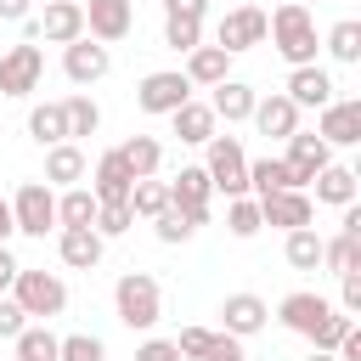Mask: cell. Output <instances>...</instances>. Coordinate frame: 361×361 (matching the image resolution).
<instances>
[{
	"label": "cell",
	"mask_w": 361,
	"mask_h": 361,
	"mask_svg": "<svg viewBox=\"0 0 361 361\" xmlns=\"http://www.w3.org/2000/svg\"><path fill=\"white\" fill-rule=\"evenodd\" d=\"M265 39L276 45V56H282L288 68H310L316 51H322V39H316V17H310L299 0H282V6L265 17Z\"/></svg>",
	"instance_id": "6da1fadb"
},
{
	"label": "cell",
	"mask_w": 361,
	"mask_h": 361,
	"mask_svg": "<svg viewBox=\"0 0 361 361\" xmlns=\"http://www.w3.org/2000/svg\"><path fill=\"white\" fill-rule=\"evenodd\" d=\"M113 316H118L130 333L158 327V316H164V288H158V276H152V271H124V276L113 282Z\"/></svg>",
	"instance_id": "7a4b0ae2"
},
{
	"label": "cell",
	"mask_w": 361,
	"mask_h": 361,
	"mask_svg": "<svg viewBox=\"0 0 361 361\" xmlns=\"http://www.w3.org/2000/svg\"><path fill=\"white\" fill-rule=\"evenodd\" d=\"M203 175L226 197H248V152L237 135H209L203 141Z\"/></svg>",
	"instance_id": "3957f363"
},
{
	"label": "cell",
	"mask_w": 361,
	"mask_h": 361,
	"mask_svg": "<svg viewBox=\"0 0 361 361\" xmlns=\"http://www.w3.org/2000/svg\"><path fill=\"white\" fill-rule=\"evenodd\" d=\"M11 299L23 305V316H34V322H51V316H62L68 310V282L56 276V271H17V282H11Z\"/></svg>",
	"instance_id": "277c9868"
},
{
	"label": "cell",
	"mask_w": 361,
	"mask_h": 361,
	"mask_svg": "<svg viewBox=\"0 0 361 361\" xmlns=\"http://www.w3.org/2000/svg\"><path fill=\"white\" fill-rule=\"evenodd\" d=\"M186 102H192V85H186L180 68H158V73H147V79L135 85V107L152 113V118H169V113L186 107Z\"/></svg>",
	"instance_id": "5b68a950"
},
{
	"label": "cell",
	"mask_w": 361,
	"mask_h": 361,
	"mask_svg": "<svg viewBox=\"0 0 361 361\" xmlns=\"http://www.w3.org/2000/svg\"><path fill=\"white\" fill-rule=\"evenodd\" d=\"M11 220H17L23 237H45V231H56V192H51L45 180H23L17 197H11Z\"/></svg>",
	"instance_id": "8992f818"
},
{
	"label": "cell",
	"mask_w": 361,
	"mask_h": 361,
	"mask_svg": "<svg viewBox=\"0 0 361 361\" xmlns=\"http://www.w3.org/2000/svg\"><path fill=\"white\" fill-rule=\"evenodd\" d=\"M39 79H45V51L39 45H6L0 51V96H28V90H39Z\"/></svg>",
	"instance_id": "52a82bcc"
},
{
	"label": "cell",
	"mask_w": 361,
	"mask_h": 361,
	"mask_svg": "<svg viewBox=\"0 0 361 361\" xmlns=\"http://www.w3.org/2000/svg\"><path fill=\"white\" fill-rule=\"evenodd\" d=\"M85 34L96 45H118L135 34V0H85Z\"/></svg>",
	"instance_id": "ba28073f"
},
{
	"label": "cell",
	"mask_w": 361,
	"mask_h": 361,
	"mask_svg": "<svg viewBox=\"0 0 361 361\" xmlns=\"http://www.w3.org/2000/svg\"><path fill=\"white\" fill-rule=\"evenodd\" d=\"M282 164H288L293 186L305 192V186H310V180H316L327 164H333V147H327L316 130H293V135H288V152H282Z\"/></svg>",
	"instance_id": "9c48e42d"
},
{
	"label": "cell",
	"mask_w": 361,
	"mask_h": 361,
	"mask_svg": "<svg viewBox=\"0 0 361 361\" xmlns=\"http://www.w3.org/2000/svg\"><path fill=\"white\" fill-rule=\"evenodd\" d=\"M28 39H51V45H73V39H85V6L45 0V11L28 23Z\"/></svg>",
	"instance_id": "30bf717a"
},
{
	"label": "cell",
	"mask_w": 361,
	"mask_h": 361,
	"mask_svg": "<svg viewBox=\"0 0 361 361\" xmlns=\"http://www.w3.org/2000/svg\"><path fill=\"white\" fill-rule=\"evenodd\" d=\"M214 45H220L226 56L265 45V11H259V6H237V11H226L220 28H214Z\"/></svg>",
	"instance_id": "8fae6325"
},
{
	"label": "cell",
	"mask_w": 361,
	"mask_h": 361,
	"mask_svg": "<svg viewBox=\"0 0 361 361\" xmlns=\"http://www.w3.org/2000/svg\"><path fill=\"white\" fill-rule=\"evenodd\" d=\"M316 135L327 147H361V102L355 96H333L316 113Z\"/></svg>",
	"instance_id": "7c38bea8"
},
{
	"label": "cell",
	"mask_w": 361,
	"mask_h": 361,
	"mask_svg": "<svg viewBox=\"0 0 361 361\" xmlns=\"http://www.w3.org/2000/svg\"><path fill=\"white\" fill-rule=\"evenodd\" d=\"M338 305L333 299H322V293H310V288H299V293H288L282 305H276V322L288 327V333H299V338H310L327 316H333Z\"/></svg>",
	"instance_id": "4fadbf2b"
},
{
	"label": "cell",
	"mask_w": 361,
	"mask_h": 361,
	"mask_svg": "<svg viewBox=\"0 0 361 361\" xmlns=\"http://www.w3.org/2000/svg\"><path fill=\"white\" fill-rule=\"evenodd\" d=\"M265 322H271V305H265L259 293H226V305H220V333L254 338V333H265Z\"/></svg>",
	"instance_id": "5bb4252c"
},
{
	"label": "cell",
	"mask_w": 361,
	"mask_h": 361,
	"mask_svg": "<svg viewBox=\"0 0 361 361\" xmlns=\"http://www.w3.org/2000/svg\"><path fill=\"white\" fill-rule=\"evenodd\" d=\"M107 68H113V51L96 45L90 34L73 39V45H62V73H68L73 85H96V79H107Z\"/></svg>",
	"instance_id": "9a60e30c"
},
{
	"label": "cell",
	"mask_w": 361,
	"mask_h": 361,
	"mask_svg": "<svg viewBox=\"0 0 361 361\" xmlns=\"http://www.w3.org/2000/svg\"><path fill=\"white\" fill-rule=\"evenodd\" d=\"M259 203V226H282V231H299L316 220V203L310 192H271V197H254Z\"/></svg>",
	"instance_id": "2e32d148"
},
{
	"label": "cell",
	"mask_w": 361,
	"mask_h": 361,
	"mask_svg": "<svg viewBox=\"0 0 361 361\" xmlns=\"http://www.w3.org/2000/svg\"><path fill=\"white\" fill-rule=\"evenodd\" d=\"M282 96H288L299 113H305V107L322 113V107L333 102V73H327L322 62H310V68H288V90H282Z\"/></svg>",
	"instance_id": "e0dca14e"
},
{
	"label": "cell",
	"mask_w": 361,
	"mask_h": 361,
	"mask_svg": "<svg viewBox=\"0 0 361 361\" xmlns=\"http://www.w3.org/2000/svg\"><path fill=\"white\" fill-rule=\"evenodd\" d=\"M130 186H135V175L124 169L118 147H113V152H102V158H96V169H90V197H96V203H130Z\"/></svg>",
	"instance_id": "ac0fdd59"
},
{
	"label": "cell",
	"mask_w": 361,
	"mask_h": 361,
	"mask_svg": "<svg viewBox=\"0 0 361 361\" xmlns=\"http://www.w3.org/2000/svg\"><path fill=\"white\" fill-rule=\"evenodd\" d=\"M102 254H107V243H102L90 226H68V231H56V259H62L68 271H96Z\"/></svg>",
	"instance_id": "d6986e66"
},
{
	"label": "cell",
	"mask_w": 361,
	"mask_h": 361,
	"mask_svg": "<svg viewBox=\"0 0 361 361\" xmlns=\"http://www.w3.org/2000/svg\"><path fill=\"white\" fill-rule=\"evenodd\" d=\"M248 118H254V130H259V135H271V141H288V135L299 130V107H293V102H288L282 90H271V96H259Z\"/></svg>",
	"instance_id": "ffe728a7"
},
{
	"label": "cell",
	"mask_w": 361,
	"mask_h": 361,
	"mask_svg": "<svg viewBox=\"0 0 361 361\" xmlns=\"http://www.w3.org/2000/svg\"><path fill=\"white\" fill-rule=\"evenodd\" d=\"M90 175V164H85V147L79 141H56V147H45V186L56 192H68V186H79Z\"/></svg>",
	"instance_id": "44dd1931"
},
{
	"label": "cell",
	"mask_w": 361,
	"mask_h": 361,
	"mask_svg": "<svg viewBox=\"0 0 361 361\" xmlns=\"http://www.w3.org/2000/svg\"><path fill=\"white\" fill-rule=\"evenodd\" d=\"M180 73H186L192 90H197V85L214 90L220 79H231V56H226L220 45H197V51H186V68H180Z\"/></svg>",
	"instance_id": "7402d4cb"
},
{
	"label": "cell",
	"mask_w": 361,
	"mask_h": 361,
	"mask_svg": "<svg viewBox=\"0 0 361 361\" xmlns=\"http://www.w3.org/2000/svg\"><path fill=\"white\" fill-rule=\"evenodd\" d=\"M254 102H259V90H254V85H243V79H220V85H214V96H209V113H214V118H226V124H243V118L254 113Z\"/></svg>",
	"instance_id": "603a6c76"
},
{
	"label": "cell",
	"mask_w": 361,
	"mask_h": 361,
	"mask_svg": "<svg viewBox=\"0 0 361 361\" xmlns=\"http://www.w3.org/2000/svg\"><path fill=\"white\" fill-rule=\"evenodd\" d=\"M169 130H175L186 147H203L209 135H220V118L209 113V102H197V96H192L186 107H175V113H169Z\"/></svg>",
	"instance_id": "cb8c5ba5"
},
{
	"label": "cell",
	"mask_w": 361,
	"mask_h": 361,
	"mask_svg": "<svg viewBox=\"0 0 361 361\" xmlns=\"http://www.w3.org/2000/svg\"><path fill=\"white\" fill-rule=\"evenodd\" d=\"M164 186H169V209H209V197H214L203 164H186V169H180L175 180H164Z\"/></svg>",
	"instance_id": "d4e9b609"
},
{
	"label": "cell",
	"mask_w": 361,
	"mask_h": 361,
	"mask_svg": "<svg viewBox=\"0 0 361 361\" xmlns=\"http://www.w3.org/2000/svg\"><path fill=\"white\" fill-rule=\"evenodd\" d=\"M118 158H124V169H130L135 180H152V175L164 169V141H158V135H130V141L118 147Z\"/></svg>",
	"instance_id": "484cf974"
},
{
	"label": "cell",
	"mask_w": 361,
	"mask_h": 361,
	"mask_svg": "<svg viewBox=\"0 0 361 361\" xmlns=\"http://www.w3.org/2000/svg\"><path fill=\"white\" fill-rule=\"evenodd\" d=\"M197 226H209V209H164V214L152 220V237L175 248V243H192Z\"/></svg>",
	"instance_id": "4316f807"
},
{
	"label": "cell",
	"mask_w": 361,
	"mask_h": 361,
	"mask_svg": "<svg viewBox=\"0 0 361 361\" xmlns=\"http://www.w3.org/2000/svg\"><path fill=\"white\" fill-rule=\"evenodd\" d=\"M355 180H361V175H355L350 164H327V169H322L310 186H316V203H333V209H344V203H355Z\"/></svg>",
	"instance_id": "83f0119b"
},
{
	"label": "cell",
	"mask_w": 361,
	"mask_h": 361,
	"mask_svg": "<svg viewBox=\"0 0 361 361\" xmlns=\"http://www.w3.org/2000/svg\"><path fill=\"white\" fill-rule=\"evenodd\" d=\"M62 118H68V141H85V135H96V130H102V107L90 102V90L62 96Z\"/></svg>",
	"instance_id": "f1b7e54d"
},
{
	"label": "cell",
	"mask_w": 361,
	"mask_h": 361,
	"mask_svg": "<svg viewBox=\"0 0 361 361\" xmlns=\"http://www.w3.org/2000/svg\"><path fill=\"white\" fill-rule=\"evenodd\" d=\"M248 192L254 197H271V192H299V186H293V175H288L282 158H254L248 164Z\"/></svg>",
	"instance_id": "f546056e"
},
{
	"label": "cell",
	"mask_w": 361,
	"mask_h": 361,
	"mask_svg": "<svg viewBox=\"0 0 361 361\" xmlns=\"http://www.w3.org/2000/svg\"><path fill=\"white\" fill-rule=\"evenodd\" d=\"M96 197L85 192V186H68L62 197H56V231H68V226H96Z\"/></svg>",
	"instance_id": "4dcf8cb0"
},
{
	"label": "cell",
	"mask_w": 361,
	"mask_h": 361,
	"mask_svg": "<svg viewBox=\"0 0 361 361\" xmlns=\"http://www.w3.org/2000/svg\"><path fill=\"white\" fill-rule=\"evenodd\" d=\"M322 271H333V276H350V271H361V237H322Z\"/></svg>",
	"instance_id": "1f68e13d"
},
{
	"label": "cell",
	"mask_w": 361,
	"mask_h": 361,
	"mask_svg": "<svg viewBox=\"0 0 361 361\" xmlns=\"http://www.w3.org/2000/svg\"><path fill=\"white\" fill-rule=\"evenodd\" d=\"M322 45H327V56H333V62H344V68H355V62H361V23H355V17H344V23H333Z\"/></svg>",
	"instance_id": "d6a6232c"
},
{
	"label": "cell",
	"mask_w": 361,
	"mask_h": 361,
	"mask_svg": "<svg viewBox=\"0 0 361 361\" xmlns=\"http://www.w3.org/2000/svg\"><path fill=\"white\" fill-rule=\"evenodd\" d=\"M28 135H34L39 147H56V141H68V118H62V102H39V107L28 113Z\"/></svg>",
	"instance_id": "836d02e7"
},
{
	"label": "cell",
	"mask_w": 361,
	"mask_h": 361,
	"mask_svg": "<svg viewBox=\"0 0 361 361\" xmlns=\"http://www.w3.org/2000/svg\"><path fill=\"white\" fill-rule=\"evenodd\" d=\"M282 259H288L293 271H316V265H322V237H316V226H299V231H288V243H282Z\"/></svg>",
	"instance_id": "e575fe53"
},
{
	"label": "cell",
	"mask_w": 361,
	"mask_h": 361,
	"mask_svg": "<svg viewBox=\"0 0 361 361\" xmlns=\"http://www.w3.org/2000/svg\"><path fill=\"white\" fill-rule=\"evenodd\" d=\"M164 209H169V186H164L158 175H152V180H135V186H130V214H135V220H158Z\"/></svg>",
	"instance_id": "d590c367"
},
{
	"label": "cell",
	"mask_w": 361,
	"mask_h": 361,
	"mask_svg": "<svg viewBox=\"0 0 361 361\" xmlns=\"http://www.w3.org/2000/svg\"><path fill=\"white\" fill-rule=\"evenodd\" d=\"M226 231H231L237 243L259 237V231H265V226H259V203H254V197H226Z\"/></svg>",
	"instance_id": "8d00e7d4"
},
{
	"label": "cell",
	"mask_w": 361,
	"mask_h": 361,
	"mask_svg": "<svg viewBox=\"0 0 361 361\" xmlns=\"http://www.w3.org/2000/svg\"><path fill=\"white\" fill-rule=\"evenodd\" d=\"M11 344H17V361H56V333L45 322L39 327H23Z\"/></svg>",
	"instance_id": "74e56055"
},
{
	"label": "cell",
	"mask_w": 361,
	"mask_h": 361,
	"mask_svg": "<svg viewBox=\"0 0 361 361\" xmlns=\"http://www.w3.org/2000/svg\"><path fill=\"white\" fill-rule=\"evenodd\" d=\"M56 361H107V344L96 333H68L56 338Z\"/></svg>",
	"instance_id": "f35d334b"
},
{
	"label": "cell",
	"mask_w": 361,
	"mask_h": 361,
	"mask_svg": "<svg viewBox=\"0 0 361 361\" xmlns=\"http://www.w3.org/2000/svg\"><path fill=\"white\" fill-rule=\"evenodd\" d=\"M130 226H135L130 203H102V209H96V226H90V231H96L102 243H113V237H124Z\"/></svg>",
	"instance_id": "ab89813d"
},
{
	"label": "cell",
	"mask_w": 361,
	"mask_h": 361,
	"mask_svg": "<svg viewBox=\"0 0 361 361\" xmlns=\"http://www.w3.org/2000/svg\"><path fill=\"white\" fill-rule=\"evenodd\" d=\"M164 45H169V51H180V56H186V51H197V45H203V23L164 17Z\"/></svg>",
	"instance_id": "60d3db41"
},
{
	"label": "cell",
	"mask_w": 361,
	"mask_h": 361,
	"mask_svg": "<svg viewBox=\"0 0 361 361\" xmlns=\"http://www.w3.org/2000/svg\"><path fill=\"white\" fill-rule=\"evenodd\" d=\"M350 327H355V316H344V310H333V316H327V322H322V327L310 333V350H322V355H333V350H338V338H344Z\"/></svg>",
	"instance_id": "b9f144b4"
},
{
	"label": "cell",
	"mask_w": 361,
	"mask_h": 361,
	"mask_svg": "<svg viewBox=\"0 0 361 361\" xmlns=\"http://www.w3.org/2000/svg\"><path fill=\"white\" fill-rule=\"evenodd\" d=\"M209 344H214V327H180L175 355H180V361H203V355H209Z\"/></svg>",
	"instance_id": "7bdbcfd3"
},
{
	"label": "cell",
	"mask_w": 361,
	"mask_h": 361,
	"mask_svg": "<svg viewBox=\"0 0 361 361\" xmlns=\"http://www.w3.org/2000/svg\"><path fill=\"white\" fill-rule=\"evenodd\" d=\"M28 327V316H23V305L11 299V293H0V338H17Z\"/></svg>",
	"instance_id": "ee69618b"
},
{
	"label": "cell",
	"mask_w": 361,
	"mask_h": 361,
	"mask_svg": "<svg viewBox=\"0 0 361 361\" xmlns=\"http://www.w3.org/2000/svg\"><path fill=\"white\" fill-rule=\"evenodd\" d=\"M338 310H344V316H361V271L338 276Z\"/></svg>",
	"instance_id": "f6af8a7d"
},
{
	"label": "cell",
	"mask_w": 361,
	"mask_h": 361,
	"mask_svg": "<svg viewBox=\"0 0 361 361\" xmlns=\"http://www.w3.org/2000/svg\"><path fill=\"white\" fill-rule=\"evenodd\" d=\"M203 361H248V350H243V338L214 333V344H209V355H203Z\"/></svg>",
	"instance_id": "bcb514c9"
},
{
	"label": "cell",
	"mask_w": 361,
	"mask_h": 361,
	"mask_svg": "<svg viewBox=\"0 0 361 361\" xmlns=\"http://www.w3.org/2000/svg\"><path fill=\"white\" fill-rule=\"evenodd\" d=\"M209 0H164V17H186V23H203Z\"/></svg>",
	"instance_id": "7dc6e473"
},
{
	"label": "cell",
	"mask_w": 361,
	"mask_h": 361,
	"mask_svg": "<svg viewBox=\"0 0 361 361\" xmlns=\"http://www.w3.org/2000/svg\"><path fill=\"white\" fill-rule=\"evenodd\" d=\"M135 361H180V355H175V338H147L135 350Z\"/></svg>",
	"instance_id": "c3c4849f"
},
{
	"label": "cell",
	"mask_w": 361,
	"mask_h": 361,
	"mask_svg": "<svg viewBox=\"0 0 361 361\" xmlns=\"http://www.w3.org/2000/svg\"><path fill=\"white\" fill-rule=\"evenodd\" d=\"M338 361H361V327H350L344 338H338V350H333Z\"/></svg>",
	"instance_id": "681fc988"
},
{
	"label": "cell",
	"mask_w": 361,
	"mask_h": 361,
	"mask_svg": "<svg viewBox=\"0 0 361 361\" xmlns=\"http://www.w3.org/2000/svg\"><path fill=\"white\" fill-rule=\"evenodd\" d=\"M17 259H11V248H0V293H11V282H17Z\"/></svg>",
	"instance_id": "f907efd6"
},
{
	"label": "cell",
	"mask_w": 361,
	"mask_h": 361,
	"mask_svg": "<svg viewBox=\"0 0 361 361\" xmlns=\"http://www.w3.org/2000/svg\"><path fill=\"white\" fill-rule=\"evenodd\" d=\"M28 17V0H0V23H23Z\"/></svg>",
	"instance_id": "816d5d0a"
},
{
	"label": "cell",
	"mask_w": 361,
	"mask_h": 361,
	"mask_svg": "<svg viewBox=\"0 0 361 361\" xmlns=\"http://www.w3.org/2000/svg\"><path fill=\"white\" fill-rule=\"evenodd\" d=\"M11 231H17V220H11V203H6V197H0V248H6V243H11Z\"/></svg>",
	"instance_id": "f5cc1de1"
},
{
	"label": "cell",
	"mask_w": 361,
	"mask_h": 361,
	"mask_svg": "<svg viewBox=\"0 0 361 361\" xmlns=\"http://www.w3.org/2000/svg\"><path fill=\"white\" fill-rule=\"evenodd\" d=\"M305 361H338V355H322V350H310V355H305Z\"/></svg>",
	"instance_id": "db71d44e"
},
{
	"label": "cell",
	"mask_w": 361,
	"mask_h": 361,
	"mask_svg": "<svg viewBox=\"0 0 361 361\" xmlns=\"http://www.w3.org/2000/svg\"><path fill=\"white\" fill-rule=\"evenodd\" d=\"M299 6H305V11H310V6H322V0H299Z\"/></svg>",
	"instance_id": "11a10c76"
},
{
	"label": "cell",
	"mask_w": 361,
	"mask_h": 361,
	"mask_svg": "<svg viewBox=\"0 0 361 361\" xmlns=\"http://www.w3.org/2000/svg\"><path fill=\"white\" fill-rule=\"evenodd\" d=\"M68 6H85V0H68Z\"/></svg>",
	"instance_id": "9f6ffc18"
}]
</instances>
